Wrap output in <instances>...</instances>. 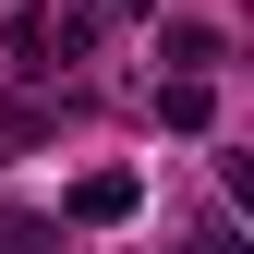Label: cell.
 <instances>
[{
	"label": "cell",
	"mask_w": 254,
	"mask_h": 254,
	"mask_svg": "<svg viewBox=\"0 0 254 254\" xmlns=\"http://www.w3.org/2000/svg\"><path fill=\"white\" fill-rule=\"evenodd\" d=\"M157 49H170V73H218V24H170Z\"/></svg>",
	"instance_id": "3"
},
{
	"label": "cell",
	"mask_w": 254,
	"mask_h": 254,
	"mask_svg": "<svg viewBox=\"0 0 254 254\" xmlns=\"http://www.w3.org/2000/svg\"><path fill=\"white\" fill-rule=\"evenodd\" d=\"M194 254H242V230H230V218H206V230H194Z\"/></svg>",
	"instance_id": "6"
},
{
	"label": "cell",
	"mask_w": 254,
	"mask_h": 254,
	"mask_svg": "<svg viewBox=\"0 0 254 254\" xmlns=\"http://www.w3.org/2000/svg\"><path fill=\"white\" fill-rule=\"evenodd\" d=\"M12 73H49V12H12Z\"/></svg>",
	"instance_id": "4"
},
{
	"label": "cell",
	"mask_w": 254,
	"mask_h": 254,
	"mask_svg": "<svg viewBox=\"0 0 254 254\" xmlns=\"http://www.w3.org/2000/svg\"><path fill=\"white\" fill-rule=\"evenodd\" d=\"M133 194H145L133 170H85L73 182V218H133Z\"/></svg>",
	"instance_id": "1"
},
{
	"label": "cell",
	"mask_w": 254,
	"mask_h": 254,
	"mask_svg": "<svg viewBox=\"0 0 254 254\" xmlns=\"http://www.w3.org/2000/svg\"><path fill=\"white\" fill-rule=\"evenodd\" d=\"M61 230H49V218H24V206H0V254H49Z\"/></svg>",
	"instance_id": "5"
},
{
	"label": "cell",
	"mask_w": 254,
	"mask_h": 254,
	"mask_svg": "<svg viewBox=\"0 0 254 254\" xmlns=\"http://www.w3.org/2000/svg\"><path fill=\"white\" fill-rule=\"evenodd\" d=\"M206 109H218L206 73H170V85H157V121H170V133H206Z\"/></svg>",
	"instance_id": "2"
}]
</instances>
